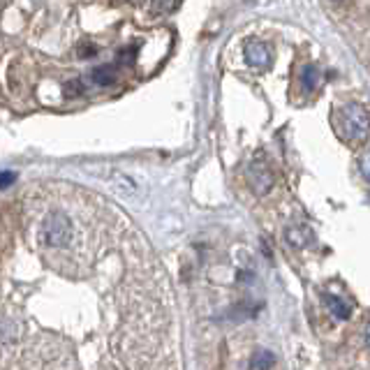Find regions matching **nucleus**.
Returning a JSON list of instances; mask_svg holds the SVG:
<instances>
[{
  "instance_id": "1",
  "label": "nucleus",
  "mask_w": 370,
  "mask_h": 370,
  "mask_svg": "<svg viewBox=\"0 0 370 370\" xmlns=\"http://www.w3.org/2000/svg\"><path fill=\"white\" fill-rule=\"evenodd\" d=\"M333 130L345 144L359 146L370 134V113L361 104L349 102L333 113Z\"/></svg>"
},
{
  "instance_id": "2",
  "label": "nucleus",
  "mask_w": 370,
  "mask_h": 370,
  "mask_svg": "<svg viewBox=\"0 0 370 370\" xmlns=\"http://www.w3.org/2000/svg\"><path fill=\"white\" fill-rule=\"evenodd\" d=\"M246 63L255 67V70H264L271 63V51H268V46L264 42H259V39H250V42L246 44Z\"/></svg>"
},
{
  "instance_id": "3",
  "label": "nucleus",
  "mask_w": 370,
  "mask_h": 370,
  "mask_svg": "<svg viewBox=\"0 0 370 370\" xmlns=\"http://www.w3.org/2000/svg\"><path fill=\"white\" fill-rule=\"evenodd\" d=\"M248 178H250L252 190L257 192V194L268 192V187H271V183H273L271 172H268L266 167H261V165H252L250 167V174H248Z\"/></svg>"
},
{
  "instance_id": "4",
  "label": "nucleus",
  "mask_w": 370,
  "mask_h": 370,
  "mask_svg": "<svg viewBox=\"0 0 370 370\" xmlns=\"http://www.w3.org/2000/svg\"><path fill=\"white\" fill-rule=\"evenodd\" d=\"M324 301H326L329 311H331V315H335V317H340V320H347L349 315H352V304H349V301H345V299H342V296L326 294V296H324Z\"/></svg>"
},
{
  "instance_id": "5",
  "label": "nucleus",
  "mask_w": 370,
  "mask_h": 370,
  "mask_svg": "<svg viewBox=\"0 0 370 370\" xmlns=\"http://www.w3.org/2000/svg\"><path fill=\"white\" fill-rule=\"evenodd\" d=\"M91 82L95 86H111L113 82H116V67L113 65H100L95 67V70L91 72Z\"/></svg>"
},
{
  "instance_id": "6",
  "label": "nucleus",
  "mask_w": 370,
  "mask_h": 370,
  "mask_svg": "<svg viewBox=\"0 0 370 370\" xmlns=\"http://www.w3.org/2000/svg\"><path fill=\"white\" fill-rule=\"evenodd\" d=\"M301 84H304V89L311 93L317 89L320 84V70L315 65H306L304 67V74H301Z\"/></svg>"
},
{
  "instance_id": "7",
  "label": "nucleus",
  "mask_w": 370,
  "mask_h": 370,
  "mask_svg": "<svg viewBox=\"0 0 370 370\" xmlns=\"http://www.w3.org/2000/svg\"><path fill=\"white\" fill-rule=\"evenodd\" d=\"M275 363V356L271 352H257L252 356V361H250V368L255 370H259V368H271Z\"/></svg>"
},
{
  "instance_id": "8",
  "label": "nucleus",
  "mask_w": 370,
  "mask_h": 370,
  "mask_svg": "<svg viewBox=\"0 0 370 370\" xmlns=\"http://www.w3.org/2000/svg\"><path fill=\"white\" fill-rule=\"evenodd\" d=\"M17 183V174L15 172H0V190Z\"/></svg>"
},
{
  "instance_id": "9",
  "label": "nucleus",
  "mask_w": 370,
  "mask_h": 370,
  "mask_svg": "<svg viewBox=\"0 0 370 370\" xmlns=\"http://www.w3.org/2000/svg\"><path fill=\"white\" fill-rule=\"evenodd\" d=\"M178 0H153V10L156 12H167L172 8H176Z\"/></svg>"
},
{
  "instance_id": "10",
  "label": "nucleus",
  "mask_w": 370,
  "mask_h": 370,
  "mask_svg": "<svg viewBox=\"0 0 370 370\" xmlns=\"http://www.w3.org/2000/svg\"><path fill=\"white\" fill-rule=\"evenodd\" d=\"M287 239L292 241L294 246H306V241H304V232H301V230H289V232H287Z\"/></svg>"
},
{
  "instance_id": "11",
  "label": "nucleus",
  "mask_w": 370,
  "mask_h": 370,
  "mask_svg": "<svg viewBox=\"0 0 370 370\" xmlns=\"http://www.w3.org/2000/svg\"><path fill=\"white\" fill-rule=\"evenodd\" d=\"M361 174L366 176V181H370V153L361 158Z\"/></svg>"
},
{
  "instance_id": "12",
  "label": "nucleus",
  "mask_w": 370,
  "mask_h": 370,
  "mask_svg": "<svg viewBox=\"0 0 370 370\" xmlns=\"http://www.w3.org/2000/svg\"><path fill=\"white\" fill-rule=\"evenodd\" d=\"M366 342H368V347H370V324H368V329H366Z\"/></svg>"
}]
</instances>
